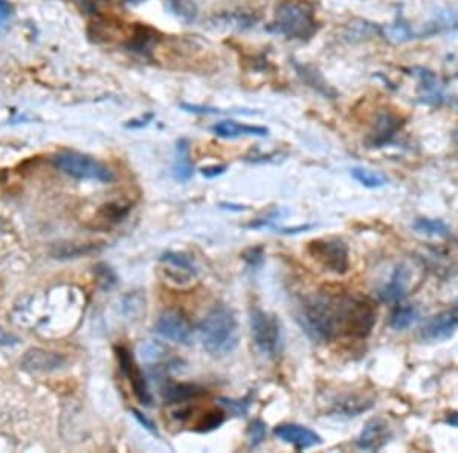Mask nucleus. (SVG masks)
Wrapping results in <instances>:
<instances>
[{"instance_id": "1a4fd4ad", "label": "nucleus", "mask_w": 458, "mask_h": 453, "mask_svg": "<svg viewBox=\"0 0 458 453\" xmlns=\"http://www.w3.org/2000/svg\"><path fill=\"white\" fill-rule=\"evenodd\" d=\"M458 327V304L452 308L439 313L431 321L424 323L420 330V336L427 342H440L452 336Z\"/></svg>"}, {"instance_id": "7c9ffc66", "label": "nucleus", "mask_w": 458, "mask_h": 453, "mask_svg": "<svg viewBox=\"0 0 458 453\" xmlns=\"http://www.w3.org/2000/svg\"><path fill=\"white\" fill-rule=\"evenodd\" d=\"M19 342V338H16L14 334H11L5 331L2 327H0V345H5V347H9V345H16Z\"/></svg>"}, {"instance_id": "393cba45", "label": "nucleus", "mask_w": 458, "mask_h": 453, "mask_svg": "<svg viewBox=\"0 0 458 453\" xmlns=\"http://www.w3.org/2000/svg\"><path fill=\"white\" fill-rule=\"evenodd\" d=\"M248 438H249V446L250 447H253V449L258 447L266 438V425L261 422V420H254V422L250 423V426H249Z\"/></svg>"}, {"instance_id": "423d86ee", "label": "nucleus", "mask_w": 458, "mask_h": 453, "mask_svg": "<svg viewBox=\"0 0 458 453\" xmlns=\"http://www.w3.org/2000/svg\"><path fill=\"white\" fill-rule=\"evenodd\" d=\"M309 254L315 261H318L325 271L344 275L348 267H350V260H348V247L344 241L336 239L327 240H315L309 243Z\"/></svg>"}, {"instance_id": "5701e85b", "label": "nucleus", "mask_w": 458, "mask_h": 453, "mask_svg": "<svg viewBox=\"0 0 458 453\" xmlns=\"http://www.w3.org/2000/svg\"><path fill=\"white\" fill-rule=\"evenodd\" d=\"M397 128H399V120H396V118H392L390 115L382 116L380 121L377 123V130H376V135H375V144L379 145V144L387 142L388 139L397 132Z\"/></svg>"}, {"instance_id": "4468645a", "label": "nucleus", "mask_w": 458, "mask_h": 453, "mask_svg": "<svg viewBox=\"0 0 458 453\" xmlns=\"http://www.w3.org/2000/svg\"><path fill=\"white\" fill-rule=\"evenodd\" d=\"M213 133L225 139H235L242 136H268L269 130L266 127L248 125L235 121H222L213 127Z\"/></svg>"}, {"instance_id": "f3484780", "label": "nucleus", "mask_w": 458, "mask_h": 453, "mask_svg": "<svg viewBox=\"0 0 458 453\" xmlns=\"http://www.w3.org/2000/svg\"><path fill=\"white\" fill-rule=\"evenodd\" d=\"M161 261H162V263H167V264L171 266L173 269H176V271H179V272L187 275L188 278L198 275V267L194 266L191 258L187 256L185 254L167 252V254H163V255L161 256Z\"/></svg>"}, {"instance_id": "6ab92c4d", "label": "nucleus", "mask_w": 458, "mask_h": 453, "mask_svg": "<svg viewBox=\"0 0 458 453\" xmlns=\"http://www.w3.org/2000/svg\"><path fill=\"white\" fill-rule=\"evenodd\" d=\"M412 228L420 234H424L428 236H437V239H444V236L449 235V226L446 224L443 220L417 219L416 222H414Z\"/></svg>"}, {"instance_id": "aec40b11", "label": "nucleus", "mask_w": 458, "mask_h": 453, "mask_svg": "<svg viewBox=\"0 0 458 453\" xmlns=\"http://www.w3.org/2000/svg\"><path fill=\"white\" fill-rule=\"evenodd\" d=\"M352 176L364 185L365 188H380L388 183V179L385 175H382L380 171L368 170L362 167H356L352 170Z\"/></svg>"}, {"instance_id": "ddd939ff", "label": "nucleus", "mask_w": 458, "mask_h": 453, "mask_svg": "<svg viewBox=\"0 0 458 453\" xmlns=\"http://www.w3.org/2000/svg\"><path fill=\"white\" fill-rule=\"evenodd\" d=\"M390 439V427L380 418L370 420L357 438V447L362 450H379Z\"/></svg>"}, {"instance_id": "c85d7f7f", "label": "nucleus", "mask_w": 458, "mask_h": 453, "mask_svg": "<svg viewBox=\"0 0 458 453\" xmlns=\"http://www.w3.org/2000/svg\"><path fill=\"white\" fill-rule=\"evenodd\" d=\"M132 412H133V415H135V418L138 420V422H139L141 425H143L147 430H150L151 434H158V429H156V426H155V425H153L151 420H148L146 415H143V414H141L139 411H136V409H133Z\"/></svg>"}, {"instance_id": "4be33fe9", "label": "nucleus", "mask_w": 458, "mask_h": 453, "mask_svg": "<svg viewBox=\"0 0 458 453\" xmlns=\"http://www.w3.org/2000/svg\"><path fill=\"white\" fill-rule=\"evenodd\" d=\"M168 9L183 21H193L198 16V8L191 0H167Z\"/></svg>"}, {"instance_id": "cd10ccee", "label": "nucleus", "mask_w": 458, "mask_h": 453, "mask_svg": "<svg viewBox=\"0 0 458 453\" xmlns=\"http://www.w3.org/2000/svg\"><path fill=\"white\" fill-rule=\"evenodd\" d=\"M11 16H13V5L8 0H0V34L6 31V24Z\"/></svg>"}, {"instance_id": "dca6fc26", "label": "nucleus", "mask_w": 458, "mask_h": 453, "mask_svg": "<svg viewBox=\"0 0 458 453\" xmlns=\"http://www.w3.org/2000/svg\"><path fill=\"white\" fill-rule=\"evenodd\" d=\"M163 397H166L167 402L171 403H182L187 402L190 398L199 397L203 394V390L200 387L194 386V385H168L167 387H163Z\"/></svg>"}, {"instance_id": "c756f323", "label": "nucleus", "mask_w": 458, "mask_h": 453, "mask_svg": "<svg viewBox=\"0 0 458 453\" xmlns=\"http://www.w3.org/2000/svg\"><path fill=\"white\" fill-rule=\"evenodd\" d=\"M225 171H226V165H219V167H206V168H202V170H200L202 176L208 177V179H213V177H217V176H222Z\"/></svg>"}, {"instance_id": "20e7f679", "label": "nucleus", "mask_w": 458, "mask_h": 453, "mask_svg": "<svg viewBox=\"0 0 458 453\" xmlns=\"http://www.w3.org/2000/svg\"><path fill=\"white\" fill-rule=\"evenodd\" d=\"M54 165H56L64 175L80 180H95L108 183L115 180L113 171L104 165L103 162L96 160L91 156H86L75 151H66L54 157Z\"/></svg>"}, {"instance_id": "f8f14e48", "label": "nucleus", "mask_w": 458, "mask_h": 453, "mask_svg": "<svg viewBox=\"0 0 458 453\" xmlns=\"http://www.w3.org/2000/svg\"><path fill=\"white\" fill-rule=\"evenodd\" d=\"M66 359L61 354L49 353L40 348H32L25 353L24 358L20 360L21 368L26 371H54L58 370L60 366L64 365Z\"/></svg>"}, {"instance_id": "412c9836", "label": "nucleus", "mask_w": 458, "mask_h": 453, "mask_svg": "<svg viewBox=\"0 0 458 453\" xmlns=\"http://www.w3.org/2000/svg\"><path fill=\"white\" fill-rule=\"evenodd\" d=\"M372 406H373L372 400H365V398L352 397V398H347L345 402L337 405L336 411L340 414L347 415V417H356L359 414L368 411V409Z\"/></svg>"}, {"instance_id": "7ed1b4c3", "label": "nucleus", "mask_w": 458, "mask_h": 453, "mask_svg": "<svg viewBox=\"0 0 458 453\" xmlns=\"http://www.w3.org/2000/svg\"><path fill=\"white\" fill-rule=\"evenodd\" d=\"M274 28L292 38L310 37L315 28V6L309 0H281L275 8Z\"/></svg>"}, {"instance_id": "f257e3e1", "label": "nucleus", "mask_w": 458, "mask_h": 453, "mask_svg": "<svg viewBox=\"0 0 458 453\" xmlns=\"http://www.w3.org/2000/svg\"><path fill=\"white\" fill-rule=\"evenodd\" d=\"M301 323L313 339L332 340L337 336L367 338L376 323L372 302L353 296H318L301 308Z\"/></svg>"}, {"instance_id": "0eeeda50", "label": "nucleus", "mask_w": 458, "mask_h": 453, "mask_svg": "<svg viewBox=\"0 0 458 453\" xmlns=\"http://www.w3.org/2000/svg\"><path fill=\"white\" fill-rule=\"evenodd\" d=\"M115 353H116V359L119 365H121L123 373L126 374L130 385H132V390L135 397L138 398V402L146 406H150L153 402L150 387L146 380V375L143 374L138 363L135 362L132 353H130L126 347H115Z\"/></svg>"}, {"instance_id": "6e6552de", "label": "nucleus", "mask_w": 458, "mask_h": 453, "mask_svg": "<svg viewBox=\"0 0 458 453\" xmlns=\"http://www.w3.org/2000/svg\"><path fill=\"white\" fill-rule=\"evenodd\" d=\"M156 333L163 339L188 345L193 339V327L190 321L178 310L163 311L156 322Z\"/></svg>"}, {"instance_id": "2eb2a0df", "label": "nucleus", "mask_w": 458, "mask_h": 453, "mask_svg": "<svg viewBox=\"0 0 458 453\" xmlns=\"http://www.w3.org/2000/svg\"><path fill=\"white\" fill-rule=\"evenodd\" d=\"M194 167L190 159V148L187 139H180L176 147V160H174L173 176L178 182H188L193 177Z\"/></svg>"}, {"instance_id": "a878e982", "label": "nucleus", "mask_w": 458, "mask_h": 453, "mask_svg": "<svg viewBox=\"0 0 458 453\" xmlns=\"http://www.w3.org/2000/svg\"><path fill=\"white\" fill-rule=\"evenodd\" d=\"M220 402L223 406H226L229 411H231L234 415L242 417L248 414L249 403L248 400H233V398H220Z\"/></svg>"}, {"instance_id": "473e14b6", "label": "nucleus", "mask_w": 458, "mask_h": 453, "mask_svg": "<svg viewBox=\"0 0 458 453\" xmlns=\"http://www.w3.org/2000/svg\"><path fill=\"white\" fill-rule=\"evenodd\" d=\"M127 4H132V5H136V4H141V2H146V0H126Z\"/></svg>"}, {"instance_id": "9b49d317", "label": "nucleus", "mask_w": 458, "mask_h": 453, "mask_svg": "<svg viewBox=\"0 0 458 453\" xmlns=\"http://www.w3.org/2000/svg\"><path fill=\"white\" fill-rule=\"evenodd\" d=\"M275 437L297 449H310L322 443V438L315 430L298 425H281L274 430Z\"/></svg>"}, {"instance_id": "bb28decb", "label": "nucleus", "mask_w": 458, "mask_h": 453, "mask_svg": "<svg viewBox=\"0 0 458 453\" xmlns=\"http://www.w3.org/2000/svg\"><path fill=\"white\" fill-rule=\"evenodd\" d=\"M243 260L250 267H260L261 264H263V260H265L263 249H261V247H253V249H249L243 254Z\"/></svg>"}, {"instance_id": "9d476101", "label": "nucleus", "mask_w": 458, "mask_h": 453, "mask_svg": "<svg viewBox=\"0 0 458 453\" xmlns=\"http://www.w3.org/2000/svg\"><path fill=\"white\" fill-rule=\"evenodd\" d=\"M412 269L408 264H399L392 272L390 281L379 290V298L384 302H399L411 290Z\"/></svg>"}, {"instance_id": "2f4dec72", "label": "nucleus", "mask_w": 458, "mask_h": 453, "mask_svg": "<svg viewBox=\"0 0 458 453\" xmlns=\"http://www.w3.org/2000/svg\"><path fill=\"white\" fill-rule=\"evenodd\" d=\"M448 423L451 425V426H454V427H458V414L455 412V414H451L449 417H448Z\"/></svg>"}, {"instance_id": "f03ea898", "label": "nucleus", "mask_w": 458, "mask_h": 453, "mask_svg": "<svg viewBox=\"0 0 458 453\" xmlns=\"http://www.w3.org/2000/svg\"><path fill=\"white\" fill-rule=\"evenodd\" d=\"M200 338L205 350L213 355H225L235 350L240 340L234 313L225 306L214 307L200 323Z\"/></svg>"}, {"instance_id": "b1692460", "label": "nucleus", "mask_w": 458, "mask_h": 453, "mask_svg": "<svg viewBox=\"0 0 458 453\" xmlns=\"http://www.w3.org/2000/svg\"><path fill=\"white\" fill-rule=\"evenodd\" d=\"M225 422V412L220 411V409H210L206 411L198 423H195V427L200 432H208V430L217 429L222 423Z\"/></svg>"}, {"instance_id": "a211bd4d", "label": "nucleus", "mask_w": 458, "mask_h": 453, "mask_svg": "<svg viewBox=\"0 0 458 453\" xmlns=\"http://www.w3.org/2000/svg\"><path fill=\"white\" fill-rule=\"evenodd\" d=\"M419 318V310L412 306H403L392 311L390 318V327L392 330H405Z\"/></svg>"}, {"instance_id": "39448f33", "label": "nucleus", "mask_w": 458, "mask_h": 453, "mask_svg": "<svg viewBox=\"0 0 458 453\" xmlns=\"http://www.w3.org/2000/svg\"><path fill=\"white\" fill-rule=\"evenodd\" d=\"M250 331L255 347L268 358H277L283 351V331L280 321L255 307L250 310Z\"/></svg>"}]
</instances>
